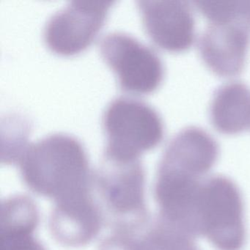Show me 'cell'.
Masks as SVG:
<instances>
[{
  "label": "cell",
  "instance_id": "1",
  "mask_svg": "<svg viewBox=\"0 0 250 250\" xmlns=\"http://www.w3.org/2000/svg\"><path fill=\"white\" fill-rule=\"evenodd\" d=\"M17 165L29 189L55 205L68 204L94 191V172L81 143L71 136L50 134L28 144Z\"/></svg>",
  "mask_w": 250,
  "mask_h": 250
},
{
  "label": "cell",
  "instance_id": "2",
  "mask_svg": "<svg viewBox=\"0 0 250 250\" xmlns=\"http://www.w3.org/2000/svg\"><path fill=\"white\" fill-rule=\"evenodd\" d=\"M242 194L224 175L205 178L191 208L189 231L206 237L219 250H241L247 238Z\"/></svg>",
  "mask_w": 250,
  "mask_h": 250
},
{
  "label": "cell",
  "instance_id": "3",
  "mask_svg": "<svg viewBox=\"0 0 250 250\" xmlns=\"http://www.w3.org/2000/svg\"><path fill=\"white\" fill-rule=\"evenodd\" d=\"M102 123L107 141L104 158L110 160H138L140 154L154 148L163 138L160 115L137 99H114L106 106Z\"/></svg>",
  "mask_w": 250,
  "mask_h": 250
},
{
  "label": "cell",
  "instance_id": "4",
  "mask_svg": "<svg viewBox=\"0 0 250 250\" xmlns=\"http://www.w3.org/2000/svg\"><path fill=\"white\" fill-rule=\"evenodd\" d=\"M95 192L112 228L146 222V173L140 159L119 162L104 158L94 173Z\"/></svg>",
  "mask_w": 250,
  "mask_h": 250
},
{
  "label": "cell",
  "instance_id": "5",
  "mask_svg": "<svg viewBox=\"0 0 250 250\" xmlns=\"http://www.w3.org/2000/svg\"><path fill=\"white\" fill-rule=\"evenodd\" d=\"M99 47L104 60L116 74L122 90L148 93L162 83L164 66L159 55L131 35L109 32L102 36Z\"/></svg>",
  "mask_w": 250,
  "mask_h": 250
},
{
  "label": "cell",
  "instance_id": "6",
  "mask_svg": "<svg viewBox=\"0 0 250 250\" xmlns=\"http://www.w3.org/2000/svg\"><path fill=\"white\" fill-rule=\"evenodd\" d=\"M113 0H73L52 14L43 27V41L53 52L71 55L96 38Z\"/></svg>",
  "mask_w": 250,
  "mask_h": 250
},
{
  "label": "cell",
  "instance_id": "7",
  "mask_svg": "<svg viewBox=\"0 0 250 250\" xmlns=\"http://www.w3.org/2000/svg\"><path fill=\"white\" fill-rule=\"evenodd\" d=\"M143 25L150 39L166 50L181 52L192 45L195 21L191 8L180 0H139Z\"/></svg>",
  "mask_w": 250,
  "mask_h": 250
},
{
  "label": "cell",
  "instance_id": "8",
  "mask_svg": "<svg viewBox=\"0 0 250 250\" xmlns=\"http://www.w3.org/2000/svg\"><path fill=\"white\" fill-rule=\"evenodd\" d=\"M99 250H200L194 237L158 216L143 223L112 228Z\"/></svg>",
  "mask_w": 250,
  "mask_h": 250
},
{
  "label": "cell",
  "instance_id": "9",
  "mask_svg": "<svg viewBox=\"0 0 250 250\" xmlns=\"http://www.w3.org/2000/svg\"><path fill=\"white\" fill-rule=\"evenodd\" d=\"M250 24L245 21L210 23L200 38V52L206 65L216 74H239L250 44Z\"/></svg>",
  "mask_w": 250,
  "mask_h": 250
},
{
  "label": "cell",
  "instance_id": "10",
  "mask_svg": "<svg viewBox=\"0 0 250 250\" xmlns=\"http://www.w3.org/2000/svg\"><path fill=\"white\" fill-rule=\"evenodd\" d=\"M104 221L96 194L68 206H55L49 218L51 233L61 245L82 247L91 242Z\"/></svg>",
  "mask_w": 250,
  "mask_h": 250
},
{
  "label": "cell",
  "instance_id": "11",
  "mask_svg": "<svg viewBox=\"0 0 250 250\" xmlns=\"http://www.w3.org/2000/svg\"><path fill=\"white\" fill-rule=\"evenodd\" d=\"M218 156L216 140L206 130L189 126L172 137L159 165L204 177L216 163Z\"/></svg>",
  "mask_w": 250,
  "mask_h": 250
},
{
  "label": "cell",
  "instance_id": "12",
  "mask_svg": "<svg viewBox=\"0 0 250 250\" xmlns=\"http://www.w3.org/2000/svg\"><path fill=\"white\" fill-rule=\"evenodd\" d=\"M210 112L219 131L227 134L243 131L250 126V89L242 82L224 84L215 93Z\"/></svg>",
  "mask_w": 250,
  "mask_h": 250
},
{
  "label": "cell",
  "instance_id": "13",
  "mask_svg": "<svg viewBox=\"0 0 250 250\" xmlns=\"http://www.w3.org/2000/svg\"><path fill=\"white\" fill-rule=\"evenodd\" d=\"M39 216L16 214L0 220V250H46L35 238Z\"/></svg>",
  "mask_w": 250,
  "mask_h": 250
},
{
  "label": "cell",
  "instance_id": "14",
  "mask_svg": "<svg viewBox=\"0 0 250 250\" xmlns=\"http://www.w3.org/2000/svg\"><path fill=\"white\" fill-rule=\"evenodd\" d=\"M194 3L210 23L245 21L250 24V1H196Z\"/></svg>",
  "mask_w": 250,
  "mask_h": 250
},
{
  "label": "cell",
  "instance_id": "15",
  "mask_svg": "<svg viewBox=\"0 0 250 250\" xmlns=\"http://www.w3.org/2000/svg\"><path fill=\"white\" fill-rule=\"evenodd\" d=\"M249 22H250V17H249Z\"/></svg>",
  "mask_w": 250,
  "mask_h": 250
}]
</instances>
